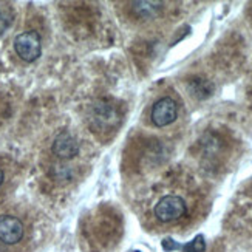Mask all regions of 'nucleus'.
<instances>
[{"label": "nucleus", "mask_w": 252, "mask_h": 252, "mask_svg": "<svg viewBox=\"0 0 252 252\" xmlns=\"http://www.w3.org/2000/svg\"><path fill=\"white\" fill-rule=\"evenodd\" d=\"M14 50L17 56L25 62H34L42 54V40L37 31L20 32L14 39Z\"/></svg>", "instance_id": "3"}, {"label": "nucleus", "mask_w": 252, "mask_h": 252, "mask_svg": "<svg viewBox=\"0 0 252 252\" xmlns=\"http://www.w3.org/2000/svg\"><path fill=\"white\" fill-rule=\"evenodd\" d=\"M119 119L121 116H119L118 108L105 99L96 101L90 108V126L97 131L116 127Z\"/></svg>", "instance_id": "1"}, {"label": "nucleus", "mask_w": 252, "mask_h": 252, "mask_svg": "<svg viewBox=\"0 0 252 252\" xmlns=\"http://www.w3.org/2000/svg\"><path fill=\"white\" fill-rule=\"evenodd\" d=\"M152 123L157 127H166L172 124L178 116V105L172 97L166 96L158 99L152 107Z\"/></svg>", "instance_id": "4"}, {"label": "nucleus", "mask_w": 252, "mask_h": 252, "mask_svg": "<svg viewBox=\"0 0 252 252\" xmlns=\"http://www.w3.org/2000/svg\"><path fill=\"white\" fill-rule=\"evenodd\" d=\"M53 153L61 159H71L79 153V142L70 131L63 130L54 138V142L51 146Z\"/></svg>", "instance_id": "6"}, {"label": "nucleus", "mask_w": 252, "mask_h": 252, "mask_svg": "<svg viewBox=\"0 0 252 252\" xmlns=\"http://www.w3.org/2000/svg\"><path fill=\"white\" fill-rule=\"evenodd\" d=\"M24 237V224L17 217H0V242L5 245H16Z\"/></svg>", "instance_id": "5"}, {"label": "nucleus", "mask_w": 252, "mask_h": 252, "mask_svg": "<svg viewBox=\"0 0 252 252\" xmlns=\"http://www.w3.org/2000/svg\"><path fill=\"white\" fill-rule=\"evenodd\" d=\"M2 183H3V172L0 170V186H2Z\"/></svg>", "instance_id": "11"}, {"label": "nucleus", "mask_w": 252, "mask_h": 252, "mask_svg": "<svg viewBox=\"0 0 252 252\" xmlns=\"http://www.w3.org/2000/svg\"><path fill=\"white\" fill-rule=\"evenodd\" d=\"M13 22V11L6 5H0V36L9 28Z\"/></svg>", "instance_id": "9"}, {"label": "nucleus", "mask_w": 252, "mask_h": 252, "mask_svg": "<svg viewBox=\"0 0 252 252\" xmlns=\"http://www.w3.org/2000/svg\"><path fill=\"white\" fill-rule=\"evenodd\" d=\"M181 251L184 252H204L206 251V242L203 235H196L192 242H189L188 245H183Z\"/></svg>", "instance_id": "10"}, {"label": "nucleus", "mask_w": 252, "mask_h": 252, "mask_svg": "<svg viewBox=\"0 0 252 252\" xmlns=\"http://www.w3.org/2000/svg\"><path fill=\"white\" fill-rule=\"evenodd\" d=\"M188 212L186 201L178 195H166L155 206V217L161 223H172L183 218Z\"/></svg>", "instance_id": "2"}, {"label": "nucleus", "mask_w": 252, "mask_h": 252, "mask_svg": "<svg viewBox=\"0 0 252 252\" xmlns=\"http://www.w3.org/2000/svg\"><path fill=\"white\" fill-rule=\"evenodd\" d=\"M206 87H212L209 82L206 81H200V79H195L192 84H190V92H192V96L195 97H200V99H203V97H207L211 94L212 90H207Z\"/></svg>", "instance_id": "8"}, {"label": "nucleus", "mask_w": 252, "mask_h": 252, "mask_svg": "<svg viewBox=\"0 0 252 252\" xmlns=\"http://www.w3.org/2000/svg\"><path fill=\"white\" fill-rule=\"evenodd\" d=\"M162 8L161 2H133L131 3V9L133 13L141 17V19H153L159 14V11Z\"/></svg>", "instance_id": "7"}]
</instances>
